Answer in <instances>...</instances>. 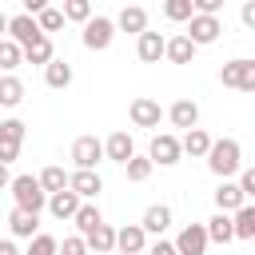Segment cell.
<instances>
[{
    "label": "cell",
    "mask_w": 255,
    "mask_h": 255,
    "mask_svg": "<svg viewBox=\"0 0 255 255\" xmlns=\"http://www.w3.org/2000/svg\"><path fill=\"white\" fill-rule=\"evenodd\" d=\"M203 159H207L211 175L231 179V175H239V167H243V147H239V139L223 135V139H211V151H207Z\"/></svg>",
    "instance_id": "cell-1"
},
{
    "label": "cell",
    "mask_w": 255,
    "mask_h": 255,
    "mask_svg": "<svg viewBox=\"0 0 255 255\" xmlns=\"http://www.w3.org/2000/svg\"><path fill=\"white\" fill-rule=\"evenodd\" d=\"M8 191H12V199H16V207L20 211H44L48 207V191L40 187V179L36 175H12V183H8Z\"/></svg>",
    "instance_id": "cell-2"
},
{
    "label": "cell",
    "mask_w": 255,
    "mask_h": 255,
    "mask_svg": "<svg viewBox=\"0 0 255 255\" xmlns=\"http://www.w3.org/2000/svg\"><path fill=\"white\" fill-rule=\"evenodd\" d=\"M219 84L235 92H255V60H227L219 68Z\"/></svg>",
    "instance_id": "cell-3"
},
{
    "label": "cell",
    "mask_w": 255,
    "mask_h": 255,
    "mask_svg": "<svg viewBox=\"0 0 255 255\" xmlns=\"http://www.w3.org/2000/svg\"><path fill=\"white\" fill-rule=\"evenodd\" d=\"M112 40H116V20L92 16V20L84 24V48H88V52H104V48H112Z\"/></svg>",
    "instance_id": "cell-4"
},
{
    "label": "cell",
    "mask_w": 255,
    "mask_h": 255,
    "mask_svg": "<svg viewBox=\"0 0 255 255\" xmlns=\"http://www.w3.org/2000/svg\"><path fill=\"white\" fill-rule=\"evenodd\" d=\"M183 36H187L195 48H203V44H215V40L223 36V24H219V16H199V12H195V16L187 20V32H183Z\"/></svg>",
    "instance_id": "cell-5"
},
{
    "label": "cell",
    "mask_w": 255,
    "mask_h": 255,
    "mask_svg": "<svg viewBox=\"0 0 255 255\" xmlns=\"http://www.w3.org/2000/svg\"><path fill=\"white\" fill-rule=\"evenodd\" d=\"M179 155H183V147H179V135H171V131H159V135H151V147H147V159H151V163H159V167H171V163H179Z\"/></svg>",
    "instance_id": "cell-6"
},
{
    "label": "cell",
    "mask_w": 255,
    "mask_h": 255,
    "mask_svg": "<svg viewBox=\"0 0 255 255\" xmlns=\"http://www.w3.org/2000/svg\"><path fill=\"white\" fill-rule=\"evenodd\" d=\"M100 159H104V139H96V135H80V139L72 143V163H76L80 171H96Z\"/></svg>",
    "instance_id": "cell-7"
},
{
    "label": "cell",
    "mask_w": 255,
    "mask_h": 255,
    "mask_svg": "<svg viewBox=\"0 0 255 255\" xmlns=\"http://www.w3.org/2000/svg\"><path fill=\"white\" fill-rule=\"evenodd\" d=\"M207 227L203 223H187L179 235H175V255H207Z\"/></svg>",
    "instance_id": "cell-8"
},
{
    "label": "cell",
    "mask_w": 255,
    "mask_h": 255,
    "mask_svg": "<svg viewBox=\"0 0 255 255\" xmlns=\"http://www.w3.org/2000/svg\"><path fill=\"white\" fill-rule=\"evenodd\" d=\"M128 116H131V124H135V128H159L163 108H159V100H151V96H135V100H131V108H128Z\"/></svg>",
    "instance_id": "cell-9"
},
{
    "label": "cell",
    "mask_w": 255,
    "mask_h": 255,
    "mask_svg": "<svg viewBox=\"0 0 255 255\" xmlns=\"http://www.w3.org/2000/svg\"><path fill=\"white\" fill-rule=\"evenodd\" d=\"M44 32H40V24H36V16H28V12H20V16H8V40H16L20 44V52L32 44V40H40Z\"/></svg>",
    "instance_id": "cell-10"
},
{
    "label": "cell",
    "mask_w": 255,
    "mask_h": 255,
    "mask_svg": "<svg viewBox=\"0 0 255 255\" xmlns=\"http://www.w3.org/2000/svg\"><path fill=\"white\" fill-rule=\"evenodd\" d=\"M68 187H72L84 203H92V199L104 191V179H100V171H80V167H76V171L68 175Z\"/></svg>",
    "instance_id": "cell-11"
},
{
    "label": "cell",
    "mask_w": 255,
    "mask_h": 255,
    "mask_svg": "<svg viewBox=\"0 0 255 255\" xmlns=\"http://www.w3.org/2000/svg\"><path fill=\"white\" fill-rule=\"evenodd\" d=\"M116 247H120L124 255H143V251H147V231H143L139 223L120 227V231H116Z\"/></svg>",
    "instance_id": "cell-12"
},
{
    "label": "cell",
    "mask_w": 255,
    "mask_h": 255,
    "mask_svg": "<svg viewBox=\"0 0 255 255\" xmlns=\"http://www.w3.org/2000/svg\"><path fill=\"white\" fill-rule=\"evenodd\" d=\"M163 48H167V40H163L159 32H139V36H135V56H139L143 64H159V60H163Z\"/></svg>",
    "instance_id": "cell-13"
},
{
    "label": "cell",
    "mask_w": 255,
    "mask_h": 255,
    "mask_svg": "<svg viewBox=\"0 0 255 255\" xmlns=\"http://www.w3.org/2000/svg\"><path fill=\"white\" fill-rule=\"evenodd\" d=\"M131 155H135V143H131L128 131H112V135L104 139V159H112V163H128Z\"/></svg>",
    "instance_id": "cell-14"
},
{
    "label": "cell",
    "mask_w": 255,
    "mask_h": 255,
    "mask_svg": "<svg viewBox=\"0 0 255 255\" xmlns=\"http://www.w3.org/2000/svg\"><path fill=\"white\" fill-rule=\"evenodd\" d=\"M167 120H171L175 128L191 131V128H199V104H195V100H175V104L167 108Z\"/></svg>",
    "instance_id": "cell-15"
},
{
    "label": "cell",
    "mask_w": 255,
    "mask_h": 255,
    "mask_svg": "<svg viewBox=\"0 0 255 255\" xmlns=\"http://www.w3.org/2000/svg\"><path fill=\"white\" fill-rule=\"evenodd\" d=\"M243 203H247V195L239 191V183H235V179H219V187H215V207L231 215V211H239Z\"/></svg>",
    "instance_id": "cell-16"
},
{
    "label": "cell",
    "mask_w": 255,
    "mask_h": 255,
    "mask_svg": "<svg viewBox=\"0 0 255 255\" xmlns=\"http://www.w3.org/2000/svg\"><path fill=\"white\" fill-rule=\"evenodd\" d=\"M80 203H84V199H80L72 187H64V191H52V195H48V211H52L56 219H72V215L80 211Z\"/></svg>",
    "instance_id": "cell-17"
},
{
    "label": "cell",
    "mask_w": 255,
    "mask_h": 255,
    "mask_svg": "<svg viewBox=\"0 0 255 255\" xmlns=\"http://www.w3.org/2000/svg\"><path fill=\"white\" fill-rule=\"evenodd\" d=\"M8 231H12L16 239H32V235H40V215H36V211H20V207H12V215H8Z\"/></svg>",
    "instance_id": "cell-18"
},
{
    "label": "cell",
    "mask_w": 255,
    "mask_h": 255,
    "mask_svg": "<svg viewBox=\"0 0 255 255\" xmlns=\"http://www.w3.org/2000/svg\"><path fill=\"white\" fill-rule=\"evenodd\" d=\"M139 227H143L147 235H163V231L171 227V207H167V203H151V207L143 211Z\"/></svg>",
    "instance_id": "cell-19"
},
{
    "label": "cell",
    "mask_w": 255,
    "mask_h": 255,
    "mask_svg": "<svg viewBox=\"0 0 255 255\" xmlns=\"http://www.w3.org/2000/svg\"><path fill=\"white\" fill-rule=\"evenodd\" d=\"M84 243H88V255H108V251H116V227L100 223L92 235H84Z\"/></svg>",
    "instance_id": "cell-20"
},
{
    "label": "cell",
    "mask_w": 255,
    "mask_h": 255,
    "mask_svg": "<svg viewBox=\"0 0 255 255\" xmlns=\"http://www.w3.org/2000/svg\"><path fill=\"white\" fill-rule=\"evenodd\" d=\"M116 28H120V32H131V36H139V32H147V12H143L139 4H128V8L116 16Z\"/></svg>",
    "instance_id": "cell-21"
},
{
    "label": "cell",
    "mask_w": 255,
    "mask_h": 255,
    "mask_svg": "<svg viewBox=\"0 0 255 255\" xmlns=\"http://www.w3.org/2000/svg\"><path fill=\"white\" fill-rule=\"evenodd\" d=\"M179 147H183V155H191V159H203V155L211 151V135H207L203 128H191V131H183Z\"/></svg>",
    "instance_id": "cell-22"
},
{
    "label": "cell",
    "mask_w": 255,
    "mask_h": 255,
    "mask_svg": "<svg viewBox=\"0 0 255 255\" xmlns=\"http://www.w3.org/2000/svg\"><path fill=\"white\" fill-rule=\"evenodd\" d=\"M203 227H207V239H211V243H231V239H235V223H231L227 211H215Z\"/></svg>",
    "instance_id": "cell-23"
},
{
    "label": "cell",
    "mask_w": 255,
    "mask_h": 255,
    "mask_svg": "<svg viewBox=\"0 0 255 255\" xmlns=\"http://www.w3.org/2000/svg\"><path fill=\"white\" fill-rule=\"evenodd\" d=\"M20 100H24V80L4 72L0 76V108H20Z\"/></svg>",
    "instance_id": "cell-24"
},
{
    "label": "cell",
    "mask_w": 255,
    "mask_h": 255,
    "mask_svg": "<svg viewBox=\"0 0 255 255\" xmlns=\"http://www.w3.org/2000/svg\"><path fill=\"white\" fill-rule=\"evenodd\" d=\"M44 84L56 88V92L68 88V84H72V64H68V60H48V68H44Z\"/></svg>",
    "instance_id": "cell-25"
},
{
    "label": "cell",
    "mask_w": 255,
    "mask_h": 255,
    "mask_svg": "<svg viewBox=\"0 0 255 255\" xmlns=\"http://www.w3.org/2000/svg\"><path fill=\"white\" fill-rule=\"evenodd\" d=\"M72 223H76V231H80V235H92V231L104 223V215H100V207H96V203H80V211L72 215Z\"/></svg>",
    "instance_id": "cell-26"
},
{
    "label": "cell",
    "mask_w": 255,
    "mask_h": 255,
    "mask_svg": "<svg viewBox=\"0 0 255 255\" xmlns=\"http://www.w3.org/2000/svg\"><path fill=\"white\" fill-rule=\"evenodd\" d=\"M231 223H235V239H255V203L231 211Z\"/></svg>",
    "instance_id": "cell-27"
},
{
    "label": "cell",
    "mask_w": 255,
    "mask_h": 255,
    "mask_svg": "<svg viewBox=\"0 0 255 255\" xmlns=\"http://www.w3.org/2000/svg\"><path fill=\"white\" fill-rule=\"evenodd\" d=\"M48 60H56L48 36H40V40H32V44L24 48V64H40V68H48Z\"/></svg>",
    "instance_id": "cell-28"
},
{
    "label": "cell",
    "mask_w": 255,
    "mask_h": 255,
    "mask_svg": "<svg viewBox=\"0 0 255 255\" xmlns=\"http://www.w3.org/2000/svg\"><path fill=\"white\" fill-rule=\"evenodd\" d=\"M163 56H167L171 64H191V56H195V44H191L187 36H171V40H167V48H163Z\"/></svg>",
    "instance_id": "cell-29"
},
{
    "label": "cell",
    "mask_w": 255,
    "mask_h": 255,
    "mask_svg": "<svg viewBox=\"0 0 255 255\" xmlns=\"http://www.w3.org/2000/svg\"><path fill=\"white\" fill-rule=\"evenodd\" d=\"M68 175H72V171H64L60 163H52V167H44L36 179H40V187L52 195V191H64V187H68Z\"/></svg>",
    "instance_id": "cell-30"
},
{
    "label": "cell",
    "mask_w": 255,
    "mask_h": 255,
    "mask_svg": "<svg viewBox=\"0 0 255 255\" xmlns=\"http://www.w3.org/2000/svg\"><path fill=\"white\" fill-rule=\"evenodd\" d=\"M20 64H24V52H20V44L4 36V40H0V72H16Z\"/></svg>",
    "instance_id": "cell-31"
},
{
    "label": "cell",
    "mask_w": 255,
    "mask_h": 255,
    "mask_svg": "<svg viewBox=\"0 0 255 255\" xmlns=\"http://www.w3.org/2000/svg\"><path fill=\"white\" fill-rule=\"evenodd\" d=\"M64 20H72V24H88L92 20V0H64Z\"/></svg>",
    "instance_id": "cell-32"
},
{
    "label": "cell",
    "mask_w": 255,
    "mask_h": 255,
    "mask_svg": "<svg viewBox=\"0 0 255 255\" xmlns=\"http://www.w3.org/2000/svg\"><path fill=\"white\" fill-rule=\"evenodd\" d=\"M24 255H60V239L40 231V235H32V239H28V251H24Z\"/></svg>",
    "instance_id": "cell-33"
},
{
    "label": "cell",
    "mask_w": 255,
    "mask_h": 255,
    "mask_svg": "<svg viewBox=\"0 0 255 255\" xmlns=\"http://www.w3.org/2000/svg\"><path fill=\"white\" fill-rule=\"evenodd\" d=\"M151 167H155V163H151L147 155H131V159L124 163V171H128V179H131V183H143V179L151 175Z\"/></svg>",
    "instance_id": "cell-34"
},
{
    "label": "cell",
    "mask_w": 255,
    "mask_h": 255,
    "mask_svg": "<svg viewBox=\"0 0 255 255\" xmlns=\"http://www.w3.org/2000/svg\"><path fill=\"white\" fill-rule=\"evenodd\" d=\"M163 16L175 24H187L195 16V8H191V0H163Z\"/></svg>",
    "instance_id": "cell-35"
},
{
    "label": "cell",
    "mask_w": 255,
    "mask_h": 255,
    "mask_svg": "<svg viewBox=\"0 0 255 255\" xmlns=\"http://www.w3.org/2000/svg\"><path fill=\"white\" fill-rule=\"evenodd\" d=\"M36 24H40V32H44V36H48V32H60V28H64V12L48 4V8L36 16Z\"/></svg>",
    "instance_id": "cell-36"
},
{
    "label": "cell",
    "mask_w": 255,
    "mask_h": 255,
    "mask_svg": "<svg viewBox=\"0 0 255 255\" xmlns=\"http://www.w3.org/2000/svg\"><path fill=\"white\" fill-rule=\"evenodd\" d=\"M0 135H8V139H20V143H24L28 124H24V120H4V124H0Z\"/></svg>",
    "instance_id": "cell-37"
},
{
    "label": "cell",
    "mask_w": 255,
    "mask_h": 255,
    "mask_svg": "<svg viewBox=\"0 0 255 255\" xmlns=\"http://www.w3.org/2000/svg\"><path fill=\"white\" fill-rule=\"evenodd\" d=\"M60 255H88V243H84V235H68V239L60 243Z\"/></svg>",
    "instance_id": "cell-38"
},
{
    "label": "cell",
    "mask_w": 255,
    "mask_h": 255,
    "mask_svg": "<svg viewBox=\"0 0 255 255\" xmlns=\"http://www.w3.org/2000/svg\"><path fill=\"white\" fill-rule=\"evenodd\" d=\"M20 155V139H8V135H0V163H12Z\"/></svg>",
    "instance_id": "cell-39"
},
{
    "label": "cell",
    "mask_w": 255,
    "mask_h": 255,
    "mask_svg": "<svg viewBox=\"0 0 255 255\" xmlns=\"http://www.w3.org/2000/svg\"><path fill=\"white\" fill-rule=\"evenodd\" d=\"M235 183H239V191L251 199V195H255V167H239V179H235Z\"/></svg>",
    "instance_id": "cell-40"
},
{
    "label": "cell",
    "mask_w": 255,
    "mask_h": 255,
    "mask_svg": "<svg viewBox=\"0 0 255 255\" xmlns=\"http://www.w3.org/2000/svg\"><path fill=\"white\" fill-rule=\"evenodd\" d=\"M191 8H195L199 16H219V8H223V0H191Z\"/></svg>",
    "instance_id": "cell-41"
},
{
    "label": "cell",
    "mask_w": 255,
    "mask_h": 255,
    "mask_svg": "<svg viewBox=\"0 0 255 255\" xmlns=\"http://www.w3.org/2000/svg\"><path fill=\"white\" fill-rule=\"evenodd\" d=\"M239 20H243V28H251V32H255V0H247V4L239 8Z\"/></svg>",
    "instance_id": "cell-42"
},
{
    "label": "cell",
    "mask_w": 255,
    "mask_h": 255,
    "mask_svg": "<svg viewBox=\"0 0 255 255\" xmlns=\"http://www.w3.org/2000/svg\"><path fill=\"white\" fill-rule=\"evenodd\" d=\"M147 255H175V243H167V239H155V243L147 247Z\"/></svg>",
    "instance_id": "cell-43"
},
{
    "label": "cell",
    "mask_w": 255,
    "mask_h": 255,
    "mask_svg": "<svg viewBox=\"0 0 255 255\" xmlns=\"http://www.w3.org/2000/svg\"><path fill=\"white\" fill-rule=\"evenodd\" d=\"M44 8H48V0H24V12H28V16H40Z\"/></svg>",
    "instance_id": "cell-44"
},
{
    "label": "cell",
    "mask_w": 255,
    "mask_h": 255,
    "mask_svg": "<svg viewBox=\"0 0 255 255\" xmlns=\"http://www.w3.org/2000/svg\"><path fill=\"white\" fill-rule=\"evenodd\" d=\"M0 255H20V247L12 239H0Z\"/></svg>",
    "instance_id": "cell-45"
},
{
    "label": "cell",
    "mask_w": 255,
    "mask_h": 255,
    "mask_svg": "<svg viewBox=\"0 0 255 255\" xmlns=\"http://www.w3.org/2000/svg\"><path fill=\"white\" fill-rule=\"evenodd\" d=\"M8 183H12V175H8V163H0V191H4Z\"/></svg>",
    "instance_id": "cell-46"
},
{
    "label": "cell",
    "mask_w": 255,
    "mask_h": 255,
    "mask_svg": "<svg viewBox=\"0 0 255 255\" xmlns=\"http://www.w3.org/2000/svg\"><path fill=\"white\" fill-rule=\"evenodd\" d=\"M4 32H8V16L0 12V40H4Z\"/></svg>",
    "instance_id": "cell-47"
}]
</instances>
